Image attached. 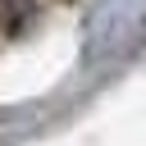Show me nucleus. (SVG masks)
<instances>
[{
  "mask_svg": "<svg viewBox=\"0 0 146 146\" xmlns=\"http://www.w3.org/2000/svg\"><path fill=\"white\" fill-rule=\"evenodd\" d=\"M27 18V0H0V27L18 32V23Z\"/></svg>",
  "mask_w": 146,
  "mask_h": 146,
  "instance_id": "nucleus-1",
  "label": "nucleus"
}]
</instances>
